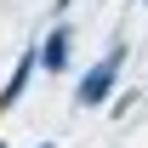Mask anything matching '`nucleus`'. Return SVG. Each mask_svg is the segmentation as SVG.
Here are the masks:
<instances>
[{
	"instance_id": "nucleus-1",
	"label": "nucleus",
	"mask_w": 148,
	"mask_h": 148,
	"mask_svg": "<svg viewBox=\"0 0 148 148\" xmlns=\"http://www.w3.org/2000/svg\"><path fill=\"white\" fill-rule=\"evenodd\" d=\"M120 69H125V34H114V40H108V51H103L91 69L80 74L74 103H80V108H103V103L120 91Z\"/></svg>"
},
{
	"instance_id": "nucleus-2",
	"label": "nucleus",
	"mask_w": 148,
	"mask_h": 148,
	"mask_svg": "<svg viewBox=\"0 0 148 148\" xmlns=\"http://www.w3.org/2000/svg\"><path fill=\"white\" fill-rule=\"evenodd\" d=\"M34 63H40L46 74H63V69L74 63V23H69V17H57L51 29L34 40Z\"/></svg>"
},
{
	"instance_id": "nucleus-3",
	"label": "nucleus",
	"mask_w": 148,
	"mask_h": 148,
	"mask_svg": "<svg viewBox=\"0 0 148 148\" xmlns=\"http://www.w3.org/2000/svg\"><path fill=\"white\" fill-rule=\"evenodd\" d=\"M34 69H40V63H34V46H23V57L12 63V74H6V86H0V114L23 103V91H29V80H34Z\"/></svg>"
},
{
	"instance_id": "nucleus-4",
	"label": "nucleus",
	"mask_w": 148,
	"mask_h": 148,
	"mask_svg": "<svg viewBox=\"0 0 148 148\" xmlns=\"http://www.w3.org/2000/svg\"><path fill=\"white\" fill-rule=\"evenodd\" d=\"M69 6L74 0H51V17H69Z\"/></svg>"
},
{
	"instance_id": "nucleus-5",
	"label": "nucleus",
	"mask_w": 148,
	"mask_h": 148,
	"mask_svg": "<svg viewBox=\"0 0 148 148\" xmlns=\"http://www.w3.org/2000/svg\"><path fill=\"white\" fill-rule=\"evenodd\" d=\"M40 148H57V143H40Z\"/></svg>"
},
{
	"instance_id": "nucleus-6",
	"label": "nucleus",
	"mask_w": 148,
	"mask_h": 148,
	"mask_svg": "<svg viewBox=\"0 0 148 148\" xmlns=\"http://www.w3.org/2000/svg\"><path fill=\"white\" fill-rule=\"evenodd\" d=\"M143 6H148V0H143Z\"/></svg>"
},
{
	"instance_id": "nucleus-7",
	"label": "nucleus",
	"mask_w": 148,
	"mask_h": 148,
	"mask_svg": "<svg viewBox=\"0 0 148 148\" xmlns=\"http://www.w3.org/2000/svg\"><path fill=\"white\" fill-rule=\"evenodd\" d=\"M0 148H6V143H0Z\"/></svg>"
}]
</instances>
